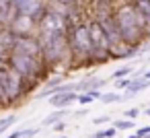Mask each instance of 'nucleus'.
<instances>
[{
    "label": "nucleus",
    "instance_id": "nucleus-1",
    "mask_svg": "<svg viewBox=\"0 0 150 138\" xmlns=\"http://www.w3.org/2000/svg\"><path fill=\"white\" fill-rule=\"evenodd\" d=\"M115 23L121 35V41L127 46H138V41L146 35L148 25L146 17L136 9V4H123L115 11Z\"/></svg>",
    "mask_w": 150,
    "mask_h": 138
},
{
    "label": "nucleus",
    "instance_id": "nucleus-2",
    "mask_svg": "<svg viewBox=\"0 0 150 138\" xmlns=\"http://www.w3.org/2000/svg\"><path fill=\"white\" fill-rule=\"evenodd\" d=\"M41 41V58L45 66H58L64 58L70 56L68 46V31L66 33H39Z\"/></svg>",
    "mask_w": 150,
    "mask_h": 138
},
{
    "label": "nucleus",
    "instance_id": "nucleus-3",
    "mask_svg": "<svg viewBox=\"0 0 150 138\" xmlns=\"http://www.w3.org/2000/svg\"><path fill=\"white\" fill-rule=\"evenodd\" d=\"M68 46L72 58H80V62H93L95 46L91 39L88 25H74L72 29H68Z\"/></svg>",
    "mask_w": 150,
    "mask_h": 138
},
{
    "label": "nucleus",
    "instance_id": "nucleus-4",
    "mask_svg": "<svg viewBox=\"0 0 150 138\" xmlns=\"http://www.w3.org/2000/svg\"><path fill=\"white\" fill-rule=\"evenodd\" d=\"M8 66L11 68H15L25 80H35L39 74H41V70H43V58H39V56H29V54H21V52H13L11 50V54H8Z\"/></svg>",
    "mask_w": 150,
    "mask_h": 138
},
{
    "label": "nucleus",
    "instance_id": "nucleus-5",
    "mask_svg": "<svg viewBox=\"0 0 150 138\" xmlns=\"http://www.w3.org/2000/svg\"><path fill=\"white\" fill-rule=\"evenodd\" d=\"M0 83H2V91H4V99L6 103L19 99L25 93V78L11 66L6 64H0Z\"/></svg>",
    "mask_w": 150,
    "mask_h": 138
},
{
    "label": "nucleus",
    "instance_id": "nucleus-6",
    "mask_svg": "<svg viewBox=\"0 0 150 138\" xmlns=\"http://www.w3.org/2000/svg\"><path fill=\"white\" fill-rule=\"evenodd\" d=\"M13 15H23L39 21V17L45 13V2L43 0H13Z\"/></svg>",
    "mask_w": 150,
    "mask_h": 138
},
{
    "label": "nucleus",
    "instance_id": "nucleus-7",
    "mask_svg": "<svg viewBox=\"0 0 150 138\" xmlns=\"http://www.w3.org/2000/svg\"><path fill=\"white\" fill-rule=\"evenodd\" d=\"M76 97H78L76 91H62V93L52 95L47 103H50L52 107H56V109H60V107H70V103H74Z\"/></svg>",
    "mask_w": 150,
    "mask_h": 138
},
{
    "label": "nucleus",
    "instance_id": "nucleus-8",
    "mask_svg": "<svg viewBox=\"0 0 150 138\" xmlns=\"http://www.w3.org/2000/svg\"><path fill=\"white\" fill-rule=\"evenodd\" d=\"M148 87H150V80H148L146 76H136V78H132V83L127 85L125 97H134V95H138L140 91H146Z\"/></svg>",
    "mask_w": 150,
    "mask_h": 138
},
{
    "label": "nucleus",
    "instance_id": "nucleus-9",
    "mask_svg": "<svg viewBox=\"0 0 150 138\" xmlns=\"http://www.w3.org/2000/svg\"><path fill=\"white\" fill-rule=\"evenodd\" d=\"M66 113H68V107H60V109H56L54 113H50V115L43 120V126L47 128V126H54V124H58V122H60V120H62Z\"/></svg>",
    "mask_w": 150,
    "mask_h": 138
},
{
    "label": "nucleus",
    "instance_id": "nucleus-10",
    "mask_svg": "<svg viewBox=\"0 0 150 138\" xmlns=\"http://www.w3.org/2000/svg\"><path fill=\"white\" fill-rule=\"evenodd\" d=\"M125 99V95H121V93H103V97H101V101L105 103V105H109V103H119V101H123Z\"/></svg>",
    "mask_w": 150,
    "mask_h": 138
},
{
    "label": "nucleus",
    "instance_id": "nucleus-11",
    "mask_svg": "<svg viewBox=\"0 0 150 138\" xmlns=\"http://www.w3.org/2000/svg\"><path fill=\"white\" fill-rule=\"evenodd\" d=\"M115 134H117V128L111 126L107 130H97L95 134H91V138H115Z\"/></svg>",
    "mask_w": 150,
    "mask_h": 138
},
{
    "label": "nucleus",
    "instance_id": "nucleus-12",
    "mask_svg": "<svg viewBox=\"0 0 150 138\" xmlns=\"http://www.w3.org/2000/svg\"><path fill=\"white\" fill-rule=\"evenodd\" d=\"M132 70H134L132 66H123V68L115 70V72L111 74V78H113V80H117V78H125V76H129V74H132Z\"/></svg>",
    "mask_w": 150,
    "mask_h": 138
},
{
    "label": "nucleus",
    "instance_id": "nucleus-13",
    "mask_svg": "<svg viewBox=\"0 0 150 138\" xmlns=\"http://www.w3.org/2000/svg\"><path fill=\"white\" fill-rule=\"evenodd\" d=\"M113 126H115L117 130H132V128H134V122H132L129 117H127V120H115Z\"/></svg>",
    "mask_w": 150,
    "mask_h": 138
},
{
    "label": "nucleus",
    "instance_id": "nucleus-14",
    "mask_svg": "<svg viewBox=\"0 0 150 138\" xmlns=\"http://www.w3.org/2000/svg\"><path fill=\"white\" fill-rule=\"evenodd\" d=\"M13 124H17V117L15 115H8V117H2L0 120V134H2L4 130H8Z\"/></svg>",
    "mask_w": 150,
    "mask_h": 138
},
{
    "label": "nucleus",
    "instance_id": "nucleus-15",
    "mask_svg": "<svg viewBox=\"0 0 150 138\" xmlns=\"http://www.w3.org/2000/svg\"><path fill=\"white\" fill-rule=\"evenodd\" d=\"M76 101H78L80 105H88V103H93V95H91V93H78Z\"/></svg>",
    "mask_w": 150,
    "mask_h": 138
},
{
    "label": "nucleus",
    "instance_id": "nucleus-16",
    "mask_svg": "<svg viewBox=\"0 0 150 138\" xmlns=\"http://www.w3.org/2000/svg\"><path fill=\"white\" fill-rule=\"evenodd\" d=\"M132 83V76H125V78H117V89H127V85Z\"/></svg>",
    "mask_w": 150,
    "mask_h": 138
},
{
    "label": "nucleus",
    "instance_id": "nucleus-17",
    "mask_svg": "<svg viewBox=\"0 0 150 138\" xmlns=\"http://www.w3.org/2000/svg\"><path fill=\"white\" fill-rule=\"evenodd\" d=\"M107 122H111V117H109V115H101V117H95V120H93V124H95V126H101V124H107Z\"/></svg>",
    "mask_w": 150,
    "mask_h": 138
},
{
    "label": "nucleus",
    "instance_id": "nucleus-18",
    "mask_svg": "<svg viewBox=\"0 0 150 138\" xmlns=\"http://www.w3.org/2000/svg\"><path fill=\"white\" fill-rule=\"evenodd\" d=\"M123 115H125V117H129V120H132V117H138V115H140V109L132 107V109H127V111H125Z\"/></svg>",
    "mask_w": 150,
    "mask_h": 138
},
{
    "label": "nucleus",
    "instance_id": "nucleus-19",
    "mask_svg": "<svg viewBox=\"0 0 150 138\" xmlns=\"http://www.w3.org/2000/svg\"><path fill=\"white\" fill-rule=\"evenodd\" d=\"M39 132V128H27V130H23V136L25 138H31V136H35Z\"/></svg>",
    "mask_w": 150,
    "mask_h": 138
},
{
    "label": "nucleus",
    "instance_id": "nucleus-20",
    "mask_svg": "<svg viewBox=\"0 0 150 138\" xmlns=\"http://www.w3.org/2000/svg\"><path fill=\"white\" fill-rule=\"evenodd\" d=\"M140 138H144V136H148L150 134V126H144V128H138V132H136Z\"/></svg>",
    "mask_w": 150,
    "mask_h": 138
},
{
    "label": "nucleus",
    "instance_id": "nucleus-21",
    "mask_svg": "<svg viewBox=\"0 0 150 138\" xmlns=\"http://www.w3.org/2000/svg\"><path fill=\"white\" fill-rule=\"evenodd\" d=\"M6 138H25V136H23V130H17V132H13V134H8Z\"/></svg>",
    "mask_w": 150,
    "mask_h": 138
},
{
    "label": "nucleus",
    "instance_id": "nucleus-22",
    "mask_svg": "<svg viewBox=\"0 0 150 138\" xmlns=\"http://www.w3.org/2000/svg\"><path fill=\"white\" fill-rule=\"evenodd\" d=\"M0 101H6L4 99V91H2V83H0Z\"/></svg>",
    "mask_w": 150,
    "mask_h": 138
},
{
    "label": "nucleus",
    "instance_id": "nucleus-23",
    "mask_svg": "<svg viewBox=\"0 0 150 138\" xmlns=\"http://www.w3.org/2000/svg\"><path fill=\"white\" fill-rule=\"evenodd\" d=\"M144 76H146V78L150 80V70H146V72H144Z\"/></svg>",
    "mask_w": 150,
    "mask_h": 138
},
{
    "label": "nucleus",
    "instance_id": "nucleus-24",
    "mask_svg": "<svg viewBox=\"0 0 150 138\" xmlns=\"http://www.w3.org/2000/svg\"><path fill=\"white\" fill-rule=\"evenodd\" d=\"M144 111H146V115H150V107H148V109H144Z\"/></svg>",
    "mask_w": 150,
    "mask_h": 138
},
{
    "label": "nucleus",
    "instance_id": "nucleus-25",
    "mask_svg": "<svg viewBox=\"0 0 150 138\" xmlns=\"http://www.w3.org/2000/svg\"><path fill=\"white\" fill-rule=\"evenodd\" d=\"M144 138H150V134H148V136H144Z\"/></svg>",
    "mask_w": 150,
    "mask_h": 138
}]
</instances>
